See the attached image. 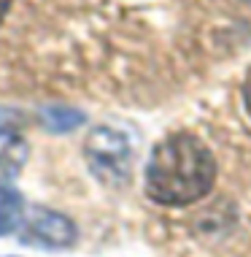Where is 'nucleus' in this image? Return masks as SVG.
<instances>
[{"mask_svg": "<svg viewBox=\"0 0 251 257\" xmlns=\"http://www.w3.org/2000/svg\"><path fill=\"white\" fill-rule=\"evenodd\" d=\"M216 157L194 133H173L154 147L146 165V195L159 206H192L211 192Z\"/></svg>", "mask_w": 251, "mask_h": 257, "instance_id": "1", "label": "nucleus"}, {"mask_svg": "<svg viewBox=\"0 0 251 257\" xmlns=\"http://www.w3.org/2000/svg\"><path fill=\"white\" fill-rule=\"evenodd\" d=\"M87 163L92 173L108 187H124L132 176V147L119 130L95 127L87 138Z\"/></svg>", "mask_w": 251, "mask_h": 257, "instance_id": "2", "label": "nucleus"}, {"mask_svg": "<svg viewBox=\"0 0 251 257\" xmlns=\"http://www.w3.org/2000/svg\"><path fill=\"white\" fill-rule=\"evenodd\" d=\"M79 238V230L65 214L52 211V208H36L25 222L22 241L33 246H46V249H65L73 246Z\"/></svg>", "mask_w": 251, "mask_h": 257, "instance_id": "3", "label": "nucleus"}, {"mask_svg": "<svg viewBox=\"0 0 251 257\" xmlns=\"http://www.w3.org/2000/svg\"><path fill=\"white\" fill-rule=\"evenodd\" d=\"M27 163V141L14 130H0V187H9Z\"/></svg>", "mask_w": 251, "mask_h": 257, "instance_id": "4", "label": "nucleus"}, {"mask_svg": "<svg viewBox=\"0 0 251 257\" xmlns=\"http://www.w3.org/2000/svg\"><path fill=\"white\" fill-rule=\"evenodd\" d=\"M41 119H44L46 130H52V133H71L76 130L79 124H84L87 119V114L73 106H62V103H52V106H44L41 111Z\"/></svg>", "mask_w": 251, "mask_h": 257, "instance_id": "5", "label": "nucleus"}, {"mask_svg": "<svg viewBox=\"0 0 251 257\" xmlns=\"http://www.w3.org/2000/svg\"><path fill=\"white\" fill-rule=\"evenodd\" d=\"M25 222V200L17 190L0 187V235L14 233Z\"/></svg>", "mask_w": 251, "mask_h": 257, "instance_id": "6", "label": "nucleus"}, {"mask_svg": "<svg viewBox=\"0 0 251 257\" xmlns=\"http://www.w3.org/2000/svg\"><path fill=\"white\" fill-rule=\"evenodd\" d=\"M240 95H243V108H246V114L251 116V68L246 73V79H243V87H240Z\"/></svg>", "mask_w": 251, "mask_h": 257, "instance_id": "7", "label": "nucleus"}, {"mask_svg": "<svg viewBox=\"0 0 251 257\" xmlns=\"http://www.w3.org/2000/svg\"><path fill=\"white\" fill-rule=\"evenodd\" d=\"M9 9H11V0H0V22H3V17L9 14Z\"/></svg>", "mask_w": 251, "mask_h": 257, "instance_id": "8", "label": "nucleus"}, {"mask_svg": "<svg viewBox=\"0 0 251 257\" xmlns=\"http://www.w3.org/2000/svg\"><path fill=\"white\" fill-rule=\"evenodd\" d=\"M246 3H251V0H246Z\"/></svg>", "mask_w": 251, "mask_h": 257, "instance_id": "9", "label": "nucleus"}]
</instances>
